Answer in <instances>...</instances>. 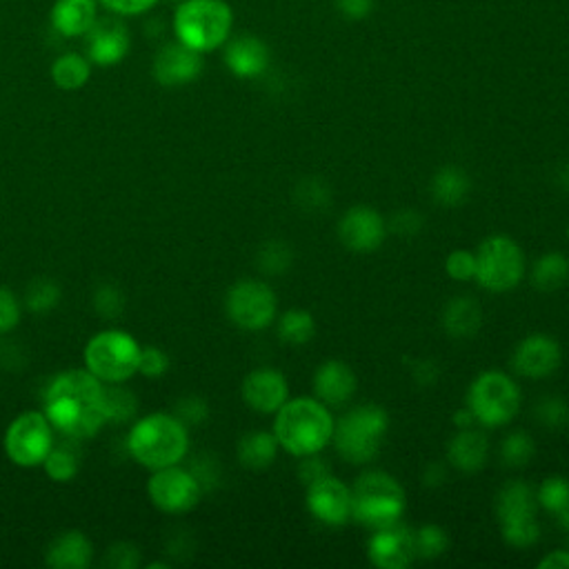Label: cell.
<instances>
[{"instance_id": "cell-1", "label": "cell", "mask_w": 569, "mask_h": 569, "mask_svg": "<svg viewBox=\"0 0 569 569\" xmlns=\"http://www.w3.org/2000/svg\"><path fill=\"white\" fill-rule=\"evenodd\" d=\"M45 416L54 432L69 441L96 437L107 422L103 411V383L87 369L58 374L45 396Z\"/></svg>"}, {"instance_id": "cell-2", "label": "cell", "mask_w": 569, "mask_h": 569, "mask_svg": "<svg viewBox=\"0 0 569 569\" xmlns=\"http://www.w3.org/2000/svg\"><path fill=\"white\" fill-rule=\"evenodd\" d=\"M334 434V418L319 398H294L276 411L273 437L294 457L308 459L325 450Z\"/></svg>"}, {"instance_id": "cell-3", "label": "cell", "mask_w": 569, "mask_h": 569, "mask_svg": "<svg viewBox=\"0 0 569 569\" xmlns=\"http://www.w3.org/2000/svg\"><path fill=\"white\" fill-rule=\"evenodd\" d=\"M127 450L138 465L152 472L179 465L190 450L187 425L172 414H150L129 430Z\"/></svg>"}, {"instance_id": "cell-4", "label": "cell", "mask_w": 569, "mask_h": 569, "mask_svg": "<svg viewBox=\"0 0 569 569\" xmlns=\"http://www.w3.org/2000/svg\"><path fill=\"white\" fill-rule=\"evenodd\" d=\"M176 41L207 54L223 47L234 28V12L225 0H185L172 21Z\"/></svg>"}, {"instance_id": "cell-5", "label": "cell", "mask_w": 569, "mask_h": 569, "mask_svg": "<svg viewBox=\"0 0 569 569\" xmlns=\"http://www.w3.org/2000/svg\"><path fill=\"white\" fill-rule=\"evenodd\" d=\"M387 414L378 405H363L345 414L339 425H334V443L339 454L354 463L363 465L376 459L380 452L383 439L387 434Z\"/></svg>"}, {"instance_id": "cell-6", "label": "cell", "mask_w": 569, "mask_h": 569, "mask_svg": "<svg viewBox=\"0 0 569 569\" xmlns=\"http://www.w3.org/2000/svg\"><path fill=\"white\" fill-rule=\"evenodd\" d=\"M138 341L122 330H103L85 345V369L100 383L120 385L138 374L140 361Z\"/></svg>"}, {"instance_id": "cell-7", "label": "cell", "mask_w": 569, "mask_h": 569, "mask_svg": "<svg viewBox=\"0 0 569 569\" xmlns=\"http://www.w3.org/2000/svg\"><path fill=\"white\" fill-rule=\"evenodd\" d=\"M352 494V518L367 527H385L396 523L405 512V490L400 483L385 472H367L363 474Z\"/></svg>"}, {"instance_id": "cell-8", "label": "cell", "mask_w": 569, "mask_h": 569, "mask_svg": "<svg viewBox=\"0 0 569 569\" xmlns=\"http://www.w3.org/2000/svg\"><path fill=\"white\" fill-rule=\"evenodd\" d=\"M520 407L518 385L503 372H483L470 387L468 409L485 427L509 422Z\"/></svg>"}, {"instance_id": "cell-9", "label": "cell", "mask_w": 569, "mask_h": 569, "mask_svg": "<svg viewBox=\"0 0 569 569\" xmlns=\"http://www.w3.org/2000/svg\"><path fill=\"white\" fill-rule=\"evenodd\" d=\"M54 448V427L45 411H25L17 416L6 432L8 459L25 470L45 463Z\"/></svg>"}, {"instance_id": "cell-10", "label": "cell", "mask_w": 569, "mask_h": 569, "mask_svg": "<svg viewBox=\"0 0 569 569\" xmlns=\"http://www.w3.org/2000/svg\"><path fill=\"white\" fill-rule=\"evenodd\" d=\"M525 258L507 236L487 238L476 251V280L490 292H509L520 282Z\"/></svg>"}, {"instance_id": "cell-11", "label": "cell", "mask_w": 569, "mask_h": 569, "mask_svg": "<svg viewBox=\"0 0 569 569\" xmlns=\"http://www.w3.org/2000/svg\"><path fill=\"white\" fill-rule=\"evenodd\" d=\"M536 494L529 485L514 481L498 494V518L503 525V536L514 547H532L540 527L536 520Z\"/></svg>"}, {"instance_id": "cell-12", "label": "cell", "mask_w": 569, "mask_h": 569, "mask_svg": "<svg viewBox=\"0 0 569 569\" xmlns=\"http://www.w3.org/2000/svg\"><path fill=\"white\" fill-rule=\"evenodd\" d=\"M229 321L247 332L265 330L276 319V294L265 282L240 280L227 294Z\"/></svg>"}, {"instance_id": "cell-13", "label": "cell", "mask_w": 569, "mask_h": 569, "mask_svg": "<svg viewBox=\"0 0 569 569\" xmlns=\"http://www.w3.org/2000/svg\"><path fill=\"white\" fill-rule=\"evenodd\" d=\"M201 481L179 465L154 470L148 481L150 501L165 514H185L194 509L201 501Z\"/></svg>"}, {"instance_id": "cell-14", "label": "cell", "mask_w": 569, "mask_h": 569, "mask_svg": "<svg viewBox=\"0 0 569 569\" xmlns=\"http://www.w3.org/2000/svg\"><path fill=\"white\" fill-rule=\"evenodd\" d=\"M369 560L380 569H405L416 558L414 532L405 525L389 523L378 527L367 543Z\"/></svg>"}, {"instance_id": "cell-15", "label": "cell", "mask_w": 569, "mask_h": 569, "mask_svg": "<svg viewBox=\"0 0 569 569\" xmlns=\"http://www.w3.org/2000/svg\"><path fill=\"white\" fill-rule=\"evenodd\" d=\"M203 72V54L181 41L163 45L152 63L154 80L163 87H181L194 83Z\"/></svg>"}, {"instance_id": "cell-16", "label": "cell", "mask_w": 569, "mask_h": 569, "mask_svg": "<svg viewBox=\"0 0 569 569\" xmlns=\"http://www.w3.org/2000/svg\"><path fill=\"white\" fill-rule=\"evenodd\" d=\"M308 509L325 525H345L352 518V494L334 476H323L308 485Z\"/></svg>"}, {"instance_id": "cell-17", "label": "cell", "mask_w": 569, "mask_h": 569, "mask_svg": "<svg viewBox=\"0 0 569 569\" xmlns=\"http://www.w3.org/2000/svg\"><path fill=\"white\" fill-rule=\"evenodd\" d=\"M87 41V58L98 67L118 65L129 52V30L120 21V17L98 19L96 25L85 36Z\"/></svg>"}, {"instance_id": "cell-18", "label": "cell", "mask_w": 569, "mask_h": 569, "mask_svg": "<svg viewBox=\"0 0 569 569\" xmlns=\"http://www.w3.org/2000/svg\"><path fill=\"white\" fill-rule=\"evenodd\" d=\"M339 238L352 251H374L385 240V221L372 207H352L339 223Z\"/></svg>"}, {"instance_id": "cell-19", "label": "cell", "mask_w": 569, "mask_h": 569, "mask_svg": "<svg viewBox=\"0 0 569 569\" xmlns=\"http://www.w3.org/2000/svg\"><path fill=\"white\" fill-rule=\"evenodd\" d=\"M240 394H243V400L254 411L273 414L284 402H288L290 387H288V380H284V376L278 369L260 367V369H254L245 376Z\"/></svg>"}, {"instance_id": "cell-20", "label": "cell", "mask_w": 569, "mask_h": 569, "mask_svg": "<svg viewBox=\"0 0 569 569\" xmlns=\"http://www.w3.org/2000/svg\"><path fill=\"white\" fill-rule=\"evenodd\" d=\"M514 369L527 378H547L560 365V345L545 334L527 336L514 352Z\"/></svg>"}, {"instance_id": "cell-21", "label": "cell", "mask_w": 569, "mask_h": 569, "mask_svg": "<svg viewBox=\"0 0 569 569\" xmlns=\"http://www.w3.org/2000/svg\"><path fill=\"white\" fill-rule=\"evenodd\" d=\"M225 65L238 78H258L269 67V47L251 34L229 39L225 43Z\"/></svg>"}, {"instance_id": "cell-22", "label": "cell", "mask_w": 569, "mask_h": 569, "mask_svg": "<svg viewBox=\"0 0 569 569\" xmlns=\"http://www.w3.org/2000/svg\"><path fill=\"white\" fill-rule=\"evenodd\" d=\"M50 21L63 39H85L98 21V0H56Z\"/></svg>"}, {"instance_id": "cell-23", "label": "cell", "mask_w": 569, "mask_h": 569, "mask_svg": "<svg viewBox=\"0 0 569 569\" xmlns=\"http://www.w3.org/2000/svg\"><path fill=\"white\" fill-rule=\"evenodd\" d=\"M314 391L325 405H345L356 391V376L345 363L330 361L319 367L314 376Z\"/></svg>"}, {"instance_id": "cell-24", "label": "cell", "mask_w": 569, "mask_h": 569, "mask_svg": "<svg viewBox=\"0 0 569 569\" xmlns=\"http://www.w3.org/2000/svg\"><path fill=\"white\" fill-rule=\"evenodd\" d=\"M92 540L78 532H63L52 540L45 554V562L56 569H85L92 562Z\"/></svg>"}, {"instance_id": "cell-25", "label": "cell", "mask_w": 569, "mask_h": 569, "mask_svg": "<svg viewBox=\"0 0 569 569\" xmlns=\"http://www.w3.org/2000/svg\"><path fill=\"white\" fill-rule=\"evenodd\" d=\"M487 452H490V445L485 434L476 430H468L465 427L457 439H452L448 459L461 472H479L487 461Z\"/></svg>"}, {"instance_id": "cell-26", "label": "cell", "mask_w": 569, "mask_h": 569, "mask_svg": "<svg viewBox=\"0 0 569 569\" xmlns=\"http://www.w3.org/2000/svg\"><path fill=\"white\" fill-rule=\"evenodd\" d=\"M89 76H92L89 58L83 54H76V52H67V54L58 56L52 65V80L63 92H76V89L85 87Z\"/></svg>"}, {"instance_id": "cell-27", "label": "cell", "mask_w": 569, "mask_h": 569, "mask_svg": "<svg viewBox=\"0 0 569 569\" xmlns=\"http://www.w3.org/2000/svg\"><path fill=\"white\" fill-rule=\"evenodd\" d=\"M278 452V441L267 432H251L238 443V459L249 470H265L273 463Z\"/></svg>"}, {"instance_id": "cell-28", "label": "cell", "mask_w": 569, "mask_h": 569, "mask_svg": "<svg viewBox=\"0 0 569 569\" xmlns=\"http://www.w3.org/2000/svg\"><path fill=\"white\" fill-rule=\"evenodd\" d=\"M445 330L457 339H470L481 328V310L474 299H454L445 310Z\"/></svg>"}, {"instance_id": "cell-29", "label": "cell", "mask_w": 569, "mask_h": 569, "mask_svg": "<svg viewBox=\"0 0 569 569\" xmlns=\"http://www.w3.org/2000/svg\"><path fill=\"white\" fill-rule=\"evenodd\" d=\"M470 192V176L459 168L441 170L432 181V194L441 205H459Z\"/></svg>"}, {"instance_id": "cell-30", "label": "cell", "mask_w": 569, "mask_h": 569, "mask_svg": "<svg viewBox=\"0 0 569 569\" xmlns=\"http://www.w3.org/2000/svg\"><path fill=\"white\" fill-rule=\"evenodd\" d=\"M569 278V260L560 254H547L543 256L532 273V280L538 290L554 292L562 288L565 280Z\"/></svg>"}, {"instance_id": "cell-31", "label": "cell", "mask_w": 569, "mask_h": 569, "mask_svg": "<svg viewBox=\"0 0 569 569\" xmlns=\"http://www.w3.org/2000/svg\"><path fill=\"white\" fill-rule=\"evenodd\" d=\"M316 323L314 316L303 310H292L278 321V336L288 345H305L314 339Z\"/></svg>"}, {"instance_id": "cell-32", "label": "cell", "mask_w": 569, "mask_h": 569, "mask_svg": "<svg viewBox=\"0 0 569 569\" xmlns=\"http://www.w3.org/2000/svg\"><path fill=\"white\" fill-rule=\"evenodd\" d=\"M43 468L52 481L69 483L78 474L80 457H78L76 448H72V443H61V445L52 448Z\"/></svg>"}, {"instance_id": "cell-33", "label": "cell", "mask_w": 569, "mask_h": 569, "mask_svg": "<svg viewBox=\"0 0 569 569\" xmlns=\"http://www.w3.org/2000/svg\"><path fill=\"white\" fill-rule=\"evenodd\" d=\"M136 396L129 389L103 383V411L107 422H122L136 414Z\"/></svg>"}, {"instance_id": "cell-34", "label": "cell", "mask_w": 569, "mask_h": 569, "mask_svg": "<svg viewBox=\"0 0 569 569\" xmlns=\"http://www.w3.org/2000/svg\"><path fill=\"white\" fill-rule=\"evenodd\" d=\"M536 498H538V503H540L547 512H551V514L558 516V514H562V512L569 507V483H567L565 479H558V476L547 479V481L540 485Z\"/></svg>"}, {"instance_id": "cell-35", "label": "cell", "mask_w": 569, "mask_h": 569, "mask_svg": "<svg viewBox=\"0 0 569 569\" xmlns=\"http://www.w3.org/2000/svg\"><path fill=\"white\" fill-rule=\"evenodd\" d=\"M416 556L437 558L448 549V534L439 525H425L416 534Z\"/></svg>"}, {"instance_id": "cell-36", "label": "cell", "mask_w": 569, "mask_h": 569, "mask_svg": "<svg viewBox=\"0 0 569 569\" xmlns=\"http://www.w3.org/2000/svg\"><path fill=\"white\" fill-rule=\"evenodd\" d=\"M501 457L507 465L512 468H520V465H527L534 457V441L523 434V432H516V434H509L505 441H503V448H501Z\"/></svg>"}, {"instance_id": "cell-37", "label": "cell", "mask_w": 569, "mask_h": 569, "mask_svg": "<svg viewBox=\"0 0 569 569\" xmlns=\"http://www.w3.org/2000/svg\"><path fill=\"white\" fill-rule=\"evenodd\" d=\"M61 292H58V284L52 280H36L30 284L28 290V308L34 312H47L52 308L58 305Z\"/></svg>"}, {"instance_id": "cell-38", "label": "cell", "mask_w": 569, "mask_h": 569, "mask_svg": "<svg viewBox=\"0 0 569 569\" xmlns=\"http://www.w3.org/2000/svg\"><path fill=\"white\" fill-rule=\"evenodd\" d=\"M170 369V356L161 347H142L138 361V374L148 378H161Z\"/></svg>"}, {"instance_id": "cell-39", "label": "cell", "mask_w": 569, "mask_h": 569, "mask_svg": "<svg viewBox=\"0 0 569 569\" xmlns=\"http://www.w3.org/2000/svg\"><path fill=\"white\" fill-rule=\"evenodd\" d=\"M258 260H260V265H262L265 271H269V273H282L284 269L290 267V262H292V251H290L288 245H282V243H269V245H265V247L260 249Z\"/></svg>"}, {"instance_id": "cell-40", "label": "cell", "mask_w": 569, "mask_h": 569, "mask_svg": "<svg viewBox=\"0 0 569 569\" xmlns=\"http://www.w3.org/2000/svg\"><path fill=\"white\" fill-rule=\"evenodd\" d=\"M445 269L454 280H472L476 276V254L468 249H457L448 256Z\"/></svg>"}, {"instance_id": "cell-41", "label": "cell", "mask_w": 569, "mask_h": 569, "mask_svg": "<svg viewBox=\"0 0 569 569\" xmlns=\"http://www.w3.org/2000/svg\"><path fill=\"white\" fill-rule=\"evenodd\" d=\"M114 17H140L152 10L159 0H98Z\"/></svg>"}, {"instance_id": "cell-42", "label": "cell", "mask_w": 569, "mask_h": 569, "mask_svg": "<svg viewBox=\"0 0 569 569\" xmlns=\"http://www.w3.org/2000/svg\"><path fill=\"white\" fill-rule=\"evenodd\" d=\"M21 321V308H19V301L17 297L0 288V334H8L12 332Z\"/></svg>"}, {"instance_id": "cell-43", "label": "cell", "mask_w": 569, "mask_h": 569, "mask_svg": "<svg viewBox=\"0 0 569 569\" xmlns=\"http://www.w3.org/2000/svg\"><path fill=\"white\" fill-rule=\"evenodd\" d=\"M538 418L556 430V427H565L569 422V407L558 398H549L538 405Z\"/></svg>"}, {"instance_id": "cell-44", "label": "cell", "mask_w": 569, "mask_h": 569, "mask_svg": "<svg viewBox=\"0 0 569 569\" xmlns=\"http://www.w3.org/2000/svg\"><path fill=\"white\" fill-rule=\"evenodd\" d=\"M105 562L116 569H131L138 565V549L131 543H118L109 549Z\"/></svg>"}, {"instance_id": "cell-45", "label": "cell", "mask_w": 569, "mask_h": 569, "mask_svg": "<svg viewBox=\"0 0 569 569\" xmlns=\"http://www.w3.org/2000/svg\"><path fill=\"white\" fill-rule=\"evenodd\" d=\"M334 6L350 21H363L374 12V0H334Z\"/></svg>"}, {"instance_id": "cell-46", "label": "cell", "mask_w": 569, "mask_h": 569, "mask_svg": "<svg viewBox=\"0 0 569 569\" xmlns=\"http://www.w3.org/2000/svg\"><path fill=\"white\" fill-rule=\"evenodd\" d=\"M185 425L187 422H201L207 418V405L198 398H185L179 405V414H176Z\"/></svg>"}, {"instance_id": "cell-47", "label": "cell", "mask_w": 569, "mask_h": 569, "mask_svg": "<svg viewBox=\"0 0 569 569\" xmlns=\"http://www.w3.org/2000/svg\"><path fill=\"white\" fill-rule=\"evenodd\" d=\"M308 459H310V461H305V463L301 465V479H303L308 485L330 474L328 468L323 465V461H316L314 457H308Z\"/></svg>"}, {"instance_id": "cell-48", "label": "cell", "mask_w": 569, "mask_h": 569, "mask_svg": "<svg viewBox=\"0 0 569 569\" xmlns=\"http://www.w3.org/2000/svg\"><path fill=\"white\" fill-rule=\"evenodd\" d=\"M538 567L543 569H569V551H551V554H547L540 562H538Z\"/></svg>"}, {"instance_id": "cell-49", "label": "cell", "mask_w": 569, "mask_h": 569, "mask_svg": "<svg viewBox=\"0 0 569 569\" xmlns=\"http://www.w3.org/2000/svg\"><path fill=\"white\" fill-rule=\"evenodd\" d=\"M454 420H457V425H459V427H463V430H465V427H472L474 416H472V411H470V409H463L461 414H457V416H454Z\"/></svg>"}, {"instance_id": "cell-50", "label": "cell", "mask_w": 569, "mask_h": 569, "mask_svg": "<svg viewBox=\"0 0 569 569\" xmlns=\"http://www.w3.org/2000/svg\"><path fill=\"white\" fill-rule=\"evenodd\" d=\"M172 3H179V6H181V3H185V0H172Z\"/></svg>"}, {"instance_id": "cell-51", "label": "cell", "mask_w": 569, "mask_h": 569, "mask_svg": "<svg viewBox=\"0 0 569 569\" xmlns=\"http://www.w3.org/2000/svg\"><path fill=\"white\" fill-rule=\"evenodd\" d=\"M567 234H569V229H567Z\"/></svg>"}]
</instances>
